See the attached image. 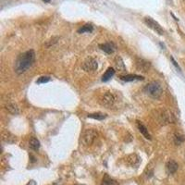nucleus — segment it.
I'll return each mask as SVG.
<instances>
[{
	"label": "nucleus",
	"instance_id": "1",
	"mask_svg": "<svg viewBox=\"0 0 185 185\" xmlns=\"http://www.w3.org/2000/svg\"><path fill=\"white\" fill-rule=\"evenodd\" d=\"M35 60V52L31 49L22 54H20L15 61L14 70L17 74H22L26 72L32 65L34 64Z\"/></svg>",
	"mask_w": 185,
	"mask_h": 185
},
{
	"label": "nucleus",
	"instance_id": "2",
	"mask_svg": "<svg viewBox=\"0 0 185 185\" xmlns=\"http://www.w3.org/2000/svg\"><path fill=\"white\" fill-rule=\"evenodd\" d=\"M144 91L145 92L146 95H148L154 99H159L163 94V88L158 82H152L148 83L144 87Z\"/></svg>",
	"mask_w": 185,
	"mask_h": 185
},
{
	"label": "nucleus",
	"instance_id": "3",
	"mask_svg": "<svg viewBox=\"0 0 185 185\" xmlns=\"http://www.w3.org/2000/svg\"><path fill=\"white\" fill-rule=\"evenodd\" d=\"M144 23L146 24V26H148V28H150L151 30H153L154 32L156 34H159V35H163L165 34V31L164 29L161 27V25L157 21H155L153 18L151 17H145L144 19Z\"/></svg>",
	"mask_w": 185,
	"mask_h": 185
},
{
	"label": "nucleus",
	"instance_id": "4",
	"mask_svg": "<svg viewBox=\"0 0 185 185\" xmlns=\"http://www.w3.org/2000/svg\"><path fill=\"white\" fill-rule=\"evenodd\" d=\"M97 137V131L94 129L86 130L82 135V143L84 145H91Z\"/></svg>",
	"mask_w": 185,
	"mask_h": 185
},
{
	"label": "nucleus",
	"instance_id": "5",
	"mask_svg": "<svg viewBox=\"0 0 185 185\" xmlns=\"http://www.w3.org/2000/svg\"><path fill=\"white\" fill-rule=\"evenodd\" d=\"M116 101L115 96L111 92H105L99 98V104L105 107H111Z\"/></svg>",
	"mask_w": 185,
	"mask_h": 185
},
{
	"label": "nucleus",
	"instance_id": "6",
	"mask_svg": "<svg viewBox=\"0 0 185 185\" xmlns=\"http://www.w3.org/2000/svg\"><path fill=\"white\" fill-rule=\"evenodd\" d=\"M158 121L163 125L169 124V123H174L176 118L173 113L169 110H161L158 115Z\"/></svg>",
	"mask_w": 185,
	"mask_h": 185
},
{
	"label": "nucleus",
	"instance_id": "7",
	"mask_svg": "<svg viewBox=\"0 0 185 185\" xmlns=\"http://www.w3.org/2000/svg\"><path fill=\"white\" fill-rule=\"evenodd\" d=\"M82 69L85 71V72H95L97 69H98V63L97 61L92 58V57H89L87 58L84 62L82 65Z\"/></svg>",
	"mask_w": 185,
	"mask_h": 185
},
{
	"label": "nucleus",
	"instance_id": "8",
	"mask_svg": "<svg viewBox=\"0 0 185 185\" xmlns=\"http://www.w3.org/2000/svg\"><path fill=\"white\" fill-rule=\"evenodd\" d=\"M135 63H136L137 70H140V71H143V72L148 71L150 67H151V64H150L149 61H147V60H145L144 58H140V57L136 58Z\"/></svg>",
	"mask_w": 185,
	"mask_h": 185
},
{
	"label": "nucleus",
	"instance_id": "9",
	"mask_svg": "<svg viewBox=\"0 0 185 185\" xmlns=\"http://www.w3.org/2000/svg\"><path fill=\"white\" fill-rule=\"evenodd\" d=\"M99 47L102 51H104L106 54H112L116 48L115 44L111 42L109 43H105V44H99Z\"/></svg>",
	"mask_w": 185,
	"mask_h": 185
},
{
	"label": "nucleus",
	"instance_id": "10",
	"mask_svg": "<svg viewBox=\"0 0 185 185\" xmlns=\"http://www.w3.org/2000/svg\"><path fill=\"white\" fill-rule=\"evenodd\" d=\"M120 79L124 82H134V81H143L144 78L143 76L136 74H127L125 76H120Z\"/></svg>",
	"mask_w": 185,
	"mask_h": 185
},
{
	"label": "nucleus",
	"instance_id": "11",
	"mask_svg": "<svg viewBox=\"0 0 185 185\" xmlns=\"http://www.w3.org/2000/svg\"><path fill=\"white\" fill-rule=\"evenodd\" d=\"M179 167V165L176 161L174 160H169L167 162V165H166V168H167V171L169 173V174H174L177 169Z\"/></svg>",
	"mask_w": 185,
	"mask_h": 185
},
{
	"label": "nucleus",
	"instance_id": "12",
	"mask_svg": "<svg viewBox=\"0 0 185 185\" xmlns=\"http://www.w3.org/2000/svg\"><path fill=\"white\" fill-rule=\"evenodd\" d=\"M137 127H138V129H139V131H140V132L144 136V138L148 139V140H151V135H150V133L148 132L147 128L143 124V123H141L140 121L137 120Z\"/></svg>",
	"mask_w": 185,
	"mask_h": 185
},
{
	"label": "nucleus",
	"instance_id": "13",
	"mask_svg": "<svg viewBox=\"0 0 185 185\" xmlns=\"http://www.w3.org/2000/svg\"><path fill=\"white\" fill-rule=\"evenodd\" d=\"M115 67L118 71H125L126 70V66L124 64V61L120 57H117L115 58Z\"/></svg>",
	"mask_w": 185,
	"mask_h": 185
},
{
	"label": "nucleus",
	"instance_id": "14",
	"mask_svg": "<svg viewBox=\"0 0 185 185\" xmlns=\"http://www.w3.org/2000/svg\"><path fill=\"white\" fill-rule=\"evenodd\" d=\"M114 75H115V70H114V69L111 68V67L107 68V70H105V72L104 75L102 76V81H103V82H109Z\"/></svg>",
	"mask_w": 185,
	"mask_h": 185
},
{
	"label": "nucleus",
	"instance_id": "15",
	"mask_svg": "<svg viewBox=\"0 0 185 185\" xmlns=\"http://www.w3.org/2000/svg\"><path fill=\"white\" fill-rule=\"evenodd\" d=\"M6 109L12 115H18L20 113V110H19V107L18 105L15 104V103H8L7 105H6Z\"/></svg>",
	"mask_w": 185,
	"mask_h": 185
},
{
	"label": "nucleus",
	"instance_id": "16",
	"mask_svg": "<svg viewBox=\"0 0 185 185\" xmlns=\"http://www.w3.org/2000/svg\"><path fill=\"white\" fill-rule=\"evenodd\" d=\"M2 141L8 144H13L14 142H16V138L10 132L6 131V132H3L2 134Z\"/></svg>",
	"mask_w": 185,
	"mask_h": 185
},
{
	"label": "nucleus",
	"instance_id": "17",
	"mask_svg": "<svg viewBox=\"0 0 185 185\" xmlns=\"http://www.w3.org/2000/svg\"><path fill=\"white\" fill-rule=\"evenodd\" d=\"M29 145H30V148L32 149V150L37 151L40 148V142H39L38 139H36L34 137H32V138L30 139Z\"/></svg>",
	"mask_w": 185,
	"mask_h": 185
},
{
	"label": "nucleus",
	"instance_id": "18",
	"mask_svg": "<svg viewBox=\"0 0 185 185\" xmlns=\"http://www.w3.org/2000/svg\"><path fill=\"white\" fill-rule=\"evenodd\" d=\"M92 30H94V26H92L91 23H86L84 24L82 28H80L78 30L79 34H84V33H92Z\"/></svg>",
	"mask_w": 185,
	"mask_h": 185
},
{
	"label": "nucleus",
	"instance_id": "19",
	"mask_svg": "<svg viewBox=\"0 0 185 185\" xmlns=\"http://www.w3.org/2000/svg\"><path fill=\"white\" fill-rule=\"evenodd\" d=\"M88 118H94V119H97V120H103L106 118V115L104 114V113H101V112H96V113H91V114H88L87 116Z\"/></svg>",
	"mask_w": 185,
	"mask_h": 185
},
{
	"label": "nucleus",
	"instance_id": "20",
	"mask_svg": "<svg viewBox=\"0 0 185 185\" xmlns=\"http://www.w3.org/2000/svg\"><path fill=\"white\" fill-rule=\"evenodd\" d=\"M101 185H118V183L115 180L111 179L109 175H105Z\"/></svg>",
	"mask_w": 185,
	"mask_h": 185
},
{
	"label": "nucleus",
	"instance_id": "21",
	"mask_svg": "<svg viewBox=\"0 0 185 185\" xmlns=\"http://www.w3.org/2000/svg\"><path fill=\"white\" fill-rule=\"evenodd\" d=\"M139 158L137 155L135 154H132V155H130L127 157V162L131 165V166H134V165H137L139 163Z\"/></svg>",
	"mask_w": 185,
	"mask_h": 185
},
{
	"label": "nucleus",
	"instance_id": "22",
	"mask_svg": "<svg viewBox=\"0 0 185 185\" xmlns=\"http://www.w3.org/2000/svg\"><path fill=\"white\" fill-rule=\"evenodd\" d=\"M173 140H174V143L176 145H180L185 141V136L182 134H180V133H175L174 137H173Z\"/></svg>",
	"mask_w": 185,
	"mask_h": 185
},
{
	"label": "nucleus",
	"instance_id": "23",
	"mask_svg": "<svg viewBox=\"0 0 185 185\" xmlns=\"http://www.w3.org/2000/svg\"><path fill=\"white\" fill-rule=\"evenodd\" d=\"M58 40H59V38L58 37H53V38H51L50 40H48L47 42L45 43V47H50V46H52V45H54L55 44H57V42H58Z\"/></svg>",
	"mask_w": 185,
	"mask_h": 185
},
{
	"label": "nucleus",
	"instance_id": "24",
	"mask_svg": "<svg viewBox=\"0 0 185 185\" xmlns=\"http://www.w3.org/2000/svg\"><path fill=\"white\" fill-rule=\"evenodd\" d=\"M49 81H50V77L49 76H42L36 81V83H38V84L45 83H48Z\"/></svg>",
	"mask_w": 185,
	"mask_h": 185
},
{
	"label": "nucleus",
	"instance_id": "25",
	"mask_svg": "<svg viewBox=\"0 0 185 185\" xmlns=\"http://www.w3.org/2000/svg\"><path fill=\"white\" fill-rule=\"evenodd\" d=\"M170 59H171V61H172V64L175 66V68L178 70V71H180V72H181V69H180V67L179 66V64L176 62V60L174 59V57H170Z\"/></svg>",
	"mask_w": 185,
	"mask_h": 185
},
{
	"label": "nucleus",
	"instance_id": "26",
	"mask_svg": "<svg viewBox=\"0 0 185 185\" xmlns=\"http://www.w3.org/2000/svg\"><path fill=\"white\" fill-rule=\"evenodd\" d=\"M26 185H36V182H35L34 180H30V181H29V182H28Z\"/></svg>",
	"mask_w": 185,
	"mask_h": 185
},
{
	"label": "nucleus",
	"instance_id": "27",
	"mask_svg": "<svg viewBox=\"0 0 185 185\" xmlns=\"http://www.w3.org/2000/svg\"><path fill=\"white\" fill-rule=\"evenodd\" d=\"M44 1H45V2H49V0H44Z\"/></svg>",
	"mask_w": 185,
	"mask_h": 185
}]
</instances>
